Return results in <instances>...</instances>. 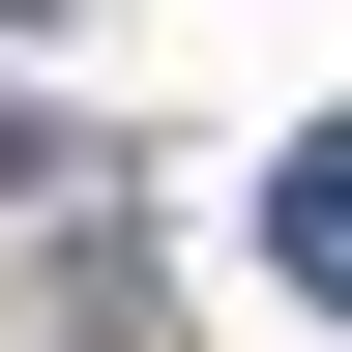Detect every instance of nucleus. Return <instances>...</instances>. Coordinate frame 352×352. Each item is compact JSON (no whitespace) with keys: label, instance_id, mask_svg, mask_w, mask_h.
Masks as SVG:
<instances>
[{"label":"nucleus","instance_id":"nucleus-1","mask_svg":"<svg viewBox=\"0 0 352 352\" xmlns=\"http://www.w3.org/2000/svg\"><path fill=\"white\" fill-rule=\"evenodd\" d=\"M264 264H294V294H352V118H323L294 176H264Z\"/></svg>","mask_w":352,"mask_h":352}]
</instances>
